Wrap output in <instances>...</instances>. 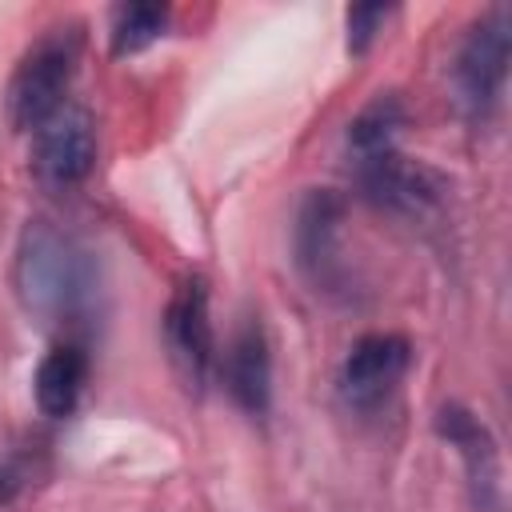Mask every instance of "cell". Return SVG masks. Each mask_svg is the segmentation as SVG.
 Segmentation results:
<instances>
[{
  "instance_id": "1",
  "label": "cell",
  "mask_w": 512,
  "mask_h": 512,
  "mask_svg": "<svg viewBox=\"0 0 512 512\" xmlns=\"http://www.w3.org/2000/svg\"><path fill=\"white\" fill-rule=\"evenodd\" d=\"M12 284L32 316L44 324H68L84 316L96 296V260L76 236L32 220L16 244Z\"/></svg>"
},
{
  "instance_id": "2",
  "label": "cell",
  "mask_w": 512,
  "mask_h": 512,
  "mask_svg": "<svg viewBox=\"0 0 512 512\" xmlns=\"http://www.w3.org/2000/svg\"><path fill=\"white\" fill-rule=\"evenodd\" d=\"M76 60H80V36L76 28H52L48 36H40L24 60L12 72L8 84V120L20 132H36L44 120H52L64 108L68 84L76 76Z\"/></svg>"
},
{
  "instance_id": "3",
  "label": "cell",
  "mask_w": 512,
  "mask_h": 512,
  "mask_svg": "<svg viewBox=\"0 0 512 512\" xmlns=\"http://www.w3.org/2000/svg\"><path fill=\"white\" fill-rule=\"evenodd\" d=\"M508 48H512L508 8H492L468 28L456 52V64H452V80L472 120H488L500 108L504 84H508Z\"/></svg>"
},
{
  "instance_id": "4",
  "label": "cell",
  "mask_w": 512,
  "mask_h": 512,
  "mask_svg": "<svg viewBox=\"0 0 512 512\" xmlns=\"http://www.w3.org/2000/svg\"><path fill=\"white\" fill-rule=\"evenodd\" d=\"M164 344L180 380L200 392L216 364V336L208 320V284L204 276H184L164 308Z\"/></svg>"
},
{
  "instance_id": "5",
  "label": "cell",
  "mask_w": 512,
  "mask_h": 512,
  "mask_svg": "<svg viewBox=\"0 0 512 512\" xmlns=\"http://www.w3.org/2000/svg\"><path fill=\"white\" fill-rule=\"evenodd\" d=\"M96 164V132L84 108L64 104L52 120L36 128L32 140V176L48 192L76 188Z\"/></svg>"
},
{
  "instance_id": "6",
  "label": "cell",
  "mask_w": 512,
  "mask_h": 512,
  "mask_svg": "<svg viewBox=\"0 0 512 512\" xmlns=\"http://www.w3.org/2000/svg\"><path fill=\"white\" fill-rule=\"evenodd\" d=\"M356 180L372 204L400 212V216H428L444 200V180L432 168L400 156L396 148L356 156Z\"/></svg>"
},
{
  "instance_id": "7",
  "label": "cell",
  "mask_w": 512,
  "mask_h": 512,
  "mask_svg": "<svg viewBox=\"0 0 512 512\" xmlns=\"http://www.w3.org/2000/svg\"><path fill=\"white\" fill-rule=\"evenodd\" d=\"M412 360V344L396 332H368L360 336L344 364H340V396L348 408L356 412H372L388 400V392L400 384V376L408 372Z\"/></svg>"
},
{
  "instance_id": "8",
  "label": "cell",
  "mask_w": 512,
  "mask_h": 512,
  "mask_svg": "<svg viewBox=\"0 0 512 512\" xmlns=\"http://www.w3.org/2000/svg\"><path fill=\"white\" fill-rule=\"evenodd\" d=\"M436 432L460 452L468 468V488H472V508L476 512H504V484H500V452L484 420H476L460 404H444L436 412Z\"/></svg>"
},
{
  "instance_id": "9",
  "label": "cell",
  "mask_w": 512,
  "mask_h": 512,
  "mask_svg": "<svg viewBox=\"0 0 512 512\" xmlns=\"http://www.w3.org/2000/svg\"><path fill=\"white\" fill-rule=\"evenodd\" d=\"M340 216H344V200L332 188L312 192L296 216V260L312 276V284L324 292H332V284H340V276H344V264L336 256L340 252L336 248Z\"/></svg>"
},
{
  "instance_id": "10",
  "label": "cell",
  "mask_w": 512,
  "mask_h": 512,
  "mask_svg": "<svg viewBox=\"0 0 512 512\" xmlns=\"http://www.w3.org/2000/svg\"><path fill=\"white\" fill-rule=\"evenodd\" d=\"M224 372H228V392L244 412H252V416L268 412V400H272V356H268V336H264V328L256 320H248L236 332Z\"/></svg>"
},
{
  "instance_id": "11",
  "label": "cell",
  "mask_w": 512,
  "mask_h": 512,
  "mask_svg": "<svg viewBox=\"0 0 512 512\" xmlns=\"http://www.w3.org/2000/svg\"><path fill=\"white\" fill-rule=\"evenodd\" d=\"M84 380H88V356H84L76 344L52 348V352L36 364V376H32V392H36L40 412L52 416V420L72 416L76 404H80Z\"/></svg>"
},
{
  "instance_id": "12",
  "label": "cell",
  "mask_w": 512,
  "mask_h": 512,
  "mask_svg": "<svg viewBox=\"0 0 512 512\" xmlns=\"http://www.w3.org/2000/svg\"><path fill=\"white\" fill-rule=\"evenodd\" d=\"M164 28H168V4H120L112 8V24H108L112 52L116 56L140 52L152 40H160Z\"/></svg>"
},
{
  "instance_id": "13",
  "label": "cell",
  "mask_w": 512,
  "mask_h": 512,
  "mask_svg": "<svg viewBox=\"0 0 512 512\" xmlns=\"http://www.w3.org/2000/svg\"><path fill=\"white\" fill-rule=\"evenodd\" d=\"M404 124V108L396 96H376L352 124H348V144L356 156H372L384 148H396V132Z\"/></svg>"
},
{
  "instance_id": "14",
  "label": "cell",
  "mask_w": 512,
  "mask_h": 512,
  "mask_svg": "<svg viewBox=\"0 0 512 512\" xmlns=\"http://www.w3.org/2000/svg\"><path fill=\"white\" fill-rule=\"evenodd\" d=\"M384 16H388L384 4H360V8H352L348 12V48L352 52H364L368 40L376 36V28L384 24Z\"/></svg>"
}]
</instances>
